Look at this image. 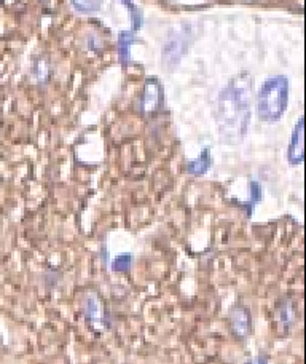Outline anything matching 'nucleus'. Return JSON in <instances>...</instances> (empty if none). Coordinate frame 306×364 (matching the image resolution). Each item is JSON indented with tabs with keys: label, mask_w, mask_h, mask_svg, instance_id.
<instances>
[{
	"label": "nucleus",
	"mask_w": 306,
	"mask_h": 364,
	"mask_svg": "<svg viewBox=\"0 0 306 364\" xmlns=\"http://www.w3.org/2000/svg\"><path fill=\"white\" fill-rule=\"evenodd\" d=\"M252 82L247 74L233 79L220 91L215 106L218 133L227 142H239L246 138L252 112Z\"/></svg>",
	"instance_id": "f257e3e1"
},
{
	"label": "nucleus",
	"mask_w": 306,
	"mask_h": 364,
	"mask_svg": "<svg viewBox=\"0 0 306 364\" xmlns=\"http://www.w3.org/2000/svg\"><path fill=\"white\" fill-rule=\"evenodd\" d=\"M289 103V80L284 75H274L268 79L258 91L257 109L260 119L265 122H278Z\"/></svg>",
	"instance_id": "f03ea898"
},
{
	"label": "nucleus",
	"mask_w": 306,
	"mask_h": 364,
	"mask_svg": "<svg viewBox=\"0 0 306 364\" xmlns=\"http://www.w3.org/2000/svg\"><path fill=\"white\" fill-rule=\"evenodd\" d=\"M190 45V32H171L163 45L165 66H176Z\"/></svg>",
	"instance_id": "7ed1b4c3"
},
{
	"label": "nucleus",
	"mask_w": 306,
	"mask_h": 364,
	"mask_svg": "<svg viewBox=\"0 0 306 364\" xmlns=\"http://www.w3.org/2000/svg\"><path fill=\"white\" fill-rule=\"evenodd\" d=\"M230 329L233 336H236L238 339H244L249 336L252 329V315L249 309L238 303L230 310Z\"/></svg>",
	"instance_id": "20e7f679"
},
{
	"label": "nucleus",
	"mask_w": 306,
	"mask_h": 364,
	"mask_svg": "<svg viewBox=\"0 0 306 364\" xmlns=\"http://www.w3.org/2000/svg\"><path fill=\"white\" fill-rule=\"evenodd\" d=\"M163 103V90L159 82L153 77L145 80L144 91L140 98V110L144 113H152L156 112Z\"/></svg>",
	"instance_id": "39448f33"
},
{
	"label": "nucleus",
	"mask_w": 306,
	"mask_h": 364,
	"mask_svg": "<svg viewBox=\"0 0 306 364\" xmlns=\"http://www.w3.org/2000/svg\"><path fill=\"white\" fill-rule=\"evenodd\" d=\"M303 154H304V120L303 117L298 120V123L294 128L292 139H290L289 145V163L290 165H300L303 162Z\"/></svg>",
	"instance_id": "423d86ee"
},
{
	"label": "nucleus",
	"mask_w": 306,
	"mask_h": 364,
	"mask_svg": "<svg viewBox=\"0 0 306 364\" xmlns=\"http://www.w3.org/2000/svg\"><path fill=\"white\" fill-rule=\"evenodd\" d=\"M212 165V158H211V150L206 149V150H202L201 155L193 160V162L188 163L187 166V171L190 173V174H195V176H201V174L206 173Z\"/></svg>",
	"instance_id": "0eeeda50"
},
{
	"label": "nucleus",
	"mask_w": 306,
	"mask_h": 364,
	"mask_svg": "<svg viewBox=\"0 0 306 364\" xmlns=\"http://www.w3.org/2000/svg\"><path fill=\"white\" fill-rule=\"evenodd\" d=\"M294 305L290 300H281L279 309H278V318L279 324L284 328V331H289L290 326L294 324Z\"/></svg>",
	"instance_id": "6e6552de"
},
{
	"label": "nucleus",
	"mask_w": 306,
	"mask_h": 364,
	"mask_svg": "<svg viewBox=\"0 0 306 364\" xmlns=\"http://www.w3.org/2000/svg\"><path fill=\"white\" fill-rule=\"evenodd\" d=\"M136 40L134 32H121L118 37V53L121 58V63L126 64L129 61V48H131V43Z\"/></svg>",
	"instance_id": "1a4fd4ad"
},
{
	"label": "nucleus",
	"mask_w": 306,
	"mask_h": 364,
	"mask_svg": "<svg viewBox=\"0 0 306 364\" xmlns=\"http://www.w3.org/2000/svg\"><path fill=\"white\" fill-rule=\"evenodd\" d=\"M83 313H85V319L86 323H96L97 321V315H99V303L96 300L94 296H90L85 300L83 305Z\"/></svg>",
	"instance_id": "9d476101"
},
{
	"label": "nucleus",
	"mask_w": 306,
	"mask_h": 364,
	"mask_svg": "<svg viewBox=\"0 0 306 364\" xmlns=\"http://www.w3.org/2000/svg\"><path fill=\"white\" fill-rule=\"evenodd\" d=\"M251 201L249 203H244V206H247V213H249V216H252V211H254V208H255V205L257 203H260V200H261V185H260V182H257V181H251Z\"/></svg>",
	"instance_id": "9b49d317"
},
{
	"label": "nucleus",
	"mask_w": 306,
	"mask_h": 364,
	"mask_svg": "<svg viewBox=\"0 0 306 364\" xmlns=\"http://www.w3.org/2000/svg\"><path fill=\"white\" fill-rule=\"evenodd\" d=\"M74 7L81 13H93L100 7V0H72Z\"/></svg>",
	"instance_id": "f8f14e48"
},
{
	"label": "nucleus",
	"mask_w": 306,
	"mask_h": 364,
	"mask_svg": "<svg viewBox=\"0 0 306 364\" xmlns=\"http://www.w3.org/2000/svg\"><path fill=\"white\" fill-rule=\"evenodd\" d=\"M131 262H133V256L131 254H120V256H116V259L113 260V264H112V270L113 272H128L131 269Z\"/></svg>",
	"instance_id": "ddd939ff"
},
{
	"label": "nucleus",
	"mask_w": 306,
	"mask_h": 364,
	"mask_svg": "<svg viewBox=\"0 0 306 364\" xmlns=\"http://www.w3.org/2000/svg\"><path fill=\"white\" fill-rule=\"evenodd\" d=\"M121 2L126 5V8L131 13V18H133V29H134V31H137V29L142 26V13H140V10L134 5L133 0H121Z\"/></svg>",
	"instance_id": "4468645a"
},
{
	"label": "nucleus",
	"mask_w": 306,
	"mask_h": 364,
	"mask_svg": "<svg viewBox=\"0 0 306 364\" xmlns=\"http://www.w3.org/2000/svg\"><path fill=\"white\" fill-rule=\"evenodd\" d=\"M252 362H254V364H268V358H267V355L261 353V355H258Z\"/></svg>",
	"instance_id": "2eb2a0df"
},
{
	"label": "nucleus",
	"mask_w": 306,
	"mask_h": 364,
	"mask_svg": "<svg viewBox=\"0 0 306 364\" xmlns=\"http://www.w3.org/2000/svg\"><path fill=\"white\" fill-rule=\"evenodd\" d=\"M246 364H254V362H252V361H251V362H246Z\"/></svg>",
	"instance_id": "dca6fc26"
}]
</instances>
